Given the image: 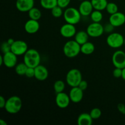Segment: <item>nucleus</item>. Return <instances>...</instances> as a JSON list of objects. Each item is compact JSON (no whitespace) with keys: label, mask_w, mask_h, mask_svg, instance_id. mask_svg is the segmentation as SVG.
<instances>
[{"label":"nucleus","mask_w":125,"mask_h":125,"mask_svg":"<svg viewBox=\"0 0 125 125\" xmlns=\"http://www.w3.org/2000/svg\"><path fill=\"white\" fill-rule=\"evenodd\" d=\"M23 56V62L28 67L35 68L40 65L41 57L37 50L33 48L29 49Z\"/></svg>","instance_id":"nucleus-1"},{"label":"nucleus","mask_w":125,"mask_h":125,"mask_svg":"<svg viewBox=\"0 0 125 125\" xmlns=\"http://www.w3.org/2000/svg\"><path fill=\"white\" fill-rule=\"evenodd\" d=\"M22 107L21 99L18 96H12L6 101L5 110L10 114H15L21 111Z\"/></svg>","instance_id":"nucleus-2"},{"label":"nucleus","mask_w":125,"mask_h":125,"mask_svg":"<svg viewBox=\"0 0 125 125\" xmlns=\"http://www.w3.org/2000/svg\"><path fill=\"white\" fill-rule=\"evenodd\" d=\"M63 54L68 58H74L81 52V45L76 40H68L63 48Z\"/></svg>","instance_id":"nucleus-3"},{"label":"nucleus","mask_w":125,"mask_h":125,"mask_svg":"<svg viewBox=\"0 0 125 125\" xmlns=\"http://www.w3.org/2000/svg\"><path fill=\"white\" fill-rule=\"evenodd\" d=\"M63 15L66 23L74 25L79 23L82 16L79 10L72 7L66 9L63 12Z\"/></svg>","instance_id":"nucleus-4"},{"label":"nucleus","mask_w":125,"mask_h":125,"mask_svg":"<svg viewBox=\"0 0 125 125\" xmlns=\"http://www.w3.org/2000/svg\"><path fill=\"white\" fill-rule=\"evenodd\" d=\"M83 80L82 73L77 68H73L68 72L66 75V82L71 87L79 85V83Z\"/></svg>","instance_id":"nucleus-5"},{"label":"nucleus","mask_w":125,"mask_h":125,"mask_svg":"<svg viewBox=\"0 0 125 125\" xmlns=\"http://www.w3.org/2000/svg\"><path fill=\"white\" fill-rule=\"evenodd\" d=\"M125 38L121 34L118 32H112L109 34L106 39L107 45L112 48L117 49L124 45Z\"/></svg>","instance_id":"nucleus-6"},{"label":"nucleus","mask_w":125,"mask_h":125,"mask_svg":"<svg viewBox=\"0 0 125 125\" xmlns=\"http://www.w3.org/2000/svg\"><path fill=\"white\" fill-rule=\"evenodd\" d=\"M86 31L89 34V37L94 38L99 37L104 32L103 26L100 23L95 22H93L88 26Z\"/></svg>","instance_id":"nucleus-7"},{"label":"nucleus","mask_w":125,"mask_h":125,"mask_svg":"<svg viewBox=\"0 0 125 125\" xmlns=\"http://www.w3.org/2000/svg\"><path fill=\"white\" fill-rule=\"evenodd\" d=\"M28 50V44L23 40H15L11 45V51L17 56L24 55Z\"/></svg>","instance_id":"nucleus-8"},{"label":"nucleus","mask_w":125,"mask_h":125,"mask_svg":"<svg viewBox=\"0 0 125 125\" xmlns=\"http://www.w3.org/2000/svg\"><path fill=\"white\" fill-rule=\"evenodd\" d=\"M112 63L116 68L123 69L125 67V52L122 50H117L112 55Z\"/></svg>","instance_id":"nucleus-9"},{"label":"nucleus","mask_w":125,"mask_h":125,"mask_svg":"<svg viewBox=\"0 0 125 125\" xmlns=\"http://www.w3.org/2000/svg\"><path fill=\"white\" fill-rule=\"evenodd\" d=\"M71 102L69 95L66 93L60 92L56 94V103L57 107L61 109H65L69 106Z\"/></svg>","instance_id":"nucleus-10"},{"label":"nucleus","mask_w":125,"mask_h":125,"mask_svg":"<svg viewBox=\"0 0 125 125\" xmlns=\"http://www.w3.org/2000/svg\"><path fill=\"white\" fill-rule=\"evenodd\" d=\"M76 32L75 25L68 23L63 24L60 29V33L61 35L65 38L69 39L74 37Z\"/></svg>","instance_id":"nucleus-11"},{"label":"nucleus","mask_w":125,"mask_h":125,"mask_svg":"<svg viewBox=\"0 0 125 125\" xmlns=\"http://www.w3.org/2000/svg\"><path fill=\"white\" fill-rule=\"evenodd\" d=\"M34 0H17L16 8L20 12H28L34 7Z\"/></svg>","instance_id":"nucleus-12"},{"label":"nucleus","mask_w":125,"mask_h":125,"mask_svg":"<svg viewBox=\"0 0 125 125\" xmlns=\"http://www.w3.org/2000/svg\"><path fill=\"white\" fill-rule=\"evenodd\" d=\"M4 65L5 67L9 68H14L17 64V56L12 51L7 52L3 54Z\"/></svg>","instance_id":"nucleus-13"},{"label":"nucleus","mask_w":125,"mask_h":125,"mask_svg":"<svg viewBox=\"0 0 125 125\" xmlns=\"http://www.w3.org/2000/svg\"><path fill=\"white\" fill-rule=\"evenodd\" d=\"M109 21L114 27L121 26L125 23V15L122 12H117L111 15Z\"/></svg>","instance_id":"nucleus-14"},{"label":"nucleus","mask_w":125,"mask_h":125,"mask_svg":"<svg viewBox=\"0 0 125 125\" xmlns=\"http://www.w3.org/2000/svg\"><path fill=\"white\" fill-rule=\"evenodd\" d=\"M78 86L72 87L69 93V96L72 102L78 103L83 100L84 92Z\"/></svg>","instance_id":"nucleus-15"},{"label":"nucleus","mask_w":125,"mask_h":125,"mask_svg":"<svg viewBox=\"0 0 125 125\" xmlns=\"http://www.w3.org/2000/svg\"><path fill=\"white\" fill-rule=\"evenodd\" d=\"M94 7L92 6L91 1H88V0H84L81 2L79 6V12L81 13L82 16L84 17H87L90 15L92 12L94 10Z\"/></svg>","instance_id":"nucleus-16"},{"label":"nucleus","mask_w":125,"mask_h":125,"mask_svg":"<svg viewBox=\"0 0 125 125\" xmlns=\"http://www.w3.org/2000/svg\"><path fill=\"white\" fill-rule=\"evenodd\" d=\"M24 30L28 34H34L37 32L40 29V24L38 20L29 19L24 24Z\"/></svg>","instance_id":"nucleus-17"},{"label":"nucleus","mask_w":125,"mask_h":125,"mask_svg":"<svg viewBox=\"0 0 125 125\" xmlns=\"http://www.w3.org/2000/svg\"><path fill=\"white\" fill-rule=\"evenodd\" d=\"M49 75L47 68L42 65H39L35 68V76L34 78L40 81L46 80Z\"/></svg>","instance_id":"nucleus-18"},{"label":"nucleus","mask_w":125,"mask_h":125,"mask_svg":"<svg viewBox=\"0 0 125 125\" xmlns=\"http://www.w3.org/2000/svg\"><path fill=\"white\" fill-rule=\"evenodd\" d=\"M93 120L90 113H82L78 116L77 123L78 125H91L93 123Z\"/></svg>","instance_id":"nucleus-19"},{"label":"nucleus","mask_w":125,"mask_h":125,"mask_svg":"<svg viewBox=\"0 0 125 125\" xmlns=\"http://www.w3.org/2000/svg\"><path fill=\"white\" fill-rule=\"evenodd\" d=\"M89 35L87 31H79L76 33L74 35V40H76L79 45H82L87 42L89 40Z\"/></svg>","instance_id":"nucleus-20"},{"label":"nucleus","mask_w":125,"mask_h":125,"mask_svg":"<svg viewBox=\"0 0 125 125\" xmlns=\"http://www.w3.org/2000/svg\"><path fill=\"white\" fill-rule=\"evenodd\" d=\"M95 47L94 44L89 41L81 45V52L85 55L92 54L95 51Z\"/></svg>","instance_id":"nucleus-21"},{"label":"nucleus","mask_w":125,"mask_h":125,"mask_svg":"<svg viewBox=\"0 0 125 125\" xmlns=\"http://www.w3.org/2000/svg\"><path fill=\"white\" fill-rule=\"evenodd\" d=\"M91 2L94 9L100 11L106 9L108 4L107 0H91Z\"/></svg>","instance_id":"nucleus-22"},{"label":"nucleus","mask_w":125,"mask_h":125,"mask_svg":"<svg viewBox=\"0 0 125 125\" xmlns=\"http://www.w3.org/2000/svg\"><path fill=\"white\" fill-rule=\"evenodd\" d=\"M40 5L45 9L51 10L57 6V0H40Z\"/></svg>","instance_id":"nucleus-23"},{"label":"nucleus","mask_w":125,"mask_h":125,"mask_svg":"<svg viewBox=\"0 0 125 125\" xmlns=\"http://www.w3.org/2000/svg\"><path fill=\"white\" fill-rule=\"evenodd\" d=\"M28 15L30 19L39 20L42 17V12L39 9L34 7L28 12Z\"/></svg>","instance_id":"nucleus-24"},{"label":"nucleus","mask_w":125,"mask_h":125,"mask_svg":"<svg viewBox=\"0 0 125 125\" xmlns=\"http://www.w3.org/2000/svg\"><path fill=\"white\" fill-rule=\"evenodd\" d=\"M90 16L92 21L93 22H95V23H100L103 18V15L101 11L95 9L94 10H93Z\"/></svg>","instance_id":"nucleus-25"},{"label":"nucleus","mask_w":125,"mask_h":125,"mask_svg":"<svg viewBox=\"0 0 125 125\" xmlns=\"http://www.w3.org/2000/svg\"><path fill=\"white\" fill-rule=\"evenodd\" d=\"M28 67L26 65V64L23 62L22 63L17 64V65L15 67V70L16 73L18 75H25L26 72Z\"/></svg>","instance_id":"nucleus-26"},{"label":"nucleus","mask_w":125,"mask_h":125,"mask_svg":"<svg viewBox=\"0 0 125 125\" xmlns=\"http://www.w3.org/2000/svg\"><path fill=\"white\" fill-rule=\"evenodd\" d=\"M53 87L56 94L62 92L65 88V84L62 80H57L54 84Z\"/></svg>","instance_id":"nucleus-27"},{"label":"nucleus","mask_w":125,"mask_h":125,"mask_svg":"<svg viewBox=\"0 0 125 125\" xmlns=\"http://www.w3.org/2000/svg\"><path fill=\"white\" fill-rule=\"evenodd\" d=\"M106 10L107 13H109L110 15H112L118 12V6L114 2H108Z\"/></svg>","instance_id":"nucleus-28"},{"label":"nucleus","mask_w":125,"mask_h":125,"mask_svg":"<svg viewBox=\"0 0 125 125\" xmlns=\"http://www.w3.org/2000/svg\"><path fill=\"white\" fill-rule=\"evenodd\" d=\"M51 10V14L55 18H60L63 15V9L59 6H56L52 8Z\"/></svg>","instance_id":"nucleus-29"},{"label":"nucleus","mask_w":125,"mask_h":125,"mask_svg":"<svg viewBox=\"0 0 125 125\" xmlns=\"http://www.w3.org/2000/svg\"><path fill=\"white\" fill-rule=\"evenodd\" d=\"M101 114H102L101 111L99 108H97V107L92 109L90 112V115L94 120L98 119L101 116Z\"/></svg>","instance_id":"nucleus-30"},{"label":"nucleus","mask_w":125,"mask_h":125,"mask_svg":"<svg viewBox=\"0 0 125 125\" xmlns=\"http://www.w3.org/2000/svg\"><path fill=\"white\" fill-rule=\"evenodd\" d=\"M1 52L3 53V54L8 52H10V51H11V45L7 41L4 42L1 44Z\"/></svg>","instance_id":"nucleus-31"},{"label":"nucleus","mask_w":125,"mask_h":125,"mask_svg":"<svg viewBox=\"0 0 125 125\" xmlns=\"http://www.w3.org/2000/svg\"><path fill=\"white\" fill-rule=\"evenodd\" d=\"M25 76L28 78H34L35 76V68L33 67H28L26 72Z\"/></svg>","instance_id":"nucleus-32"},{"label":"nucleus","mask_w":125,"mask_h":125,"mask_svg":"<svg viewBox=\"0 0 125 125\" xmlns=\"http://www.w3.org/2000/svg\"><path fill=\"white\" fill-rule=\"evenodd\" d=\"M70 2L71 0H57V6L65 9L68 7Z\"/></svg>","instance_id":"nucleus-33"},{"label":"nucleus","mask_w":125,"mask_h":125,"mask_svg":"<svg viewBox=\"0 0 125 125\" xmlns=\"http://www.w3.org/2000/svg\"><path fill=\"white\" fill-rule=\"evenodd\" d=\"M114 28L115 27L112 24L109 23L108 24H106V25L104 26V32L111 34V33L113 32V31L114 29Z\"/></svg>","instance_id":"nucleus-34"},{"label":"nucleus","mask_w":125,"mask_h":125,"mask_svg":"<svg viewBox=\"0 0 125 125\" xmlns=\"http://www.w3.org/2000/svg\"><path fill=\"white\" fill-rule=\"evenodd\" d=\"M113 76L115 78H122V68H116L113 71Z\"/></svg>","instance_id":"nucleus-35"},{"label":"nucleus","mask_w":125,"mask_h":125,"mask_svg":"<svg viewBox=\"0 0 125 125\" xmlns=\"http://www.w3.org/2000/svg\"><path fill=\"white\" fill-rule=\"evenodd\" d=\"M79 88L81 89L82 90L84 91L86 90L88 87V83L85 80H82L79 83V85H78Z\"/></svg>","instance_id":"nucleus-36"},{"label":"nucleus","mask_w":125,"mask_h":125,"mask_svg":"<svg viewBox=\"0 0 125 125\" xmlns=\"http://www.w3.org/2000/svg\"><path fill=\"white\" fill-rule=\"evenodd\" d=\"M117 109L120 113H122V114H125V105L124 104H118V106H117Z\"/></svg>","instance_id":"nucleus-37"},{"label":"nucleus","mask_w":125,"mask_h":125,"mask_svg":"<svg viewBox=\"0 0 125 125\" xmlns=\"http://www.w3.org/2000/svg\"><path fill=\"white\" fill-rule=\"evenodd\" d=\"M6 101H7V100H6L5 98L3 97V96H0V108H4Z\"/></svg>","instance_id":"nucleus-38"},{"label":"nucleus","mask_w":125,"mask_h":125,"mask_svg":"<svg viewBox=\"0 0 125 125\" xmlns=\"http://www.w3.org/2000/svg\"><path fill=\"white\" fill-rule=\"evenodd\" d=\"M15 41V40L13 39H12V38H10V39H9L8 40H7V42H8L9 43L10 45H12V44H13V43H14Z\"/></svg>","instance_id":"nucleus-39"},{"label":"nucleus","mask_w":125,"mask_h":125,"mask_svg":"<svg viewBox=\"0 0 125 125\" xmlns=\"http://www.w3.org/2000/svg\"><path fill=\"white\" fill-rule=\"evenodd\" d=\"M122 78L125 81V67L122 69Z\"/></svg>","instance_id":"nucleus-40"},{"label":"nucleus","mask_w":125,"mask_h":125,"mask_svg":"<svg viewBox=\"0 0 125 125\" xmlns=\"http://www.w3.org/2000/svg\"><path fill=\"white\" fill-rule=\"evenodd\" d=\"M4 64V59L3 56H0V65Z\"/></svg>","instance_id":"nucleus-41"},{"label":"nucleus","mask_w":125,"mask_h":125,"mask_svg":"<svg viewBox=\"0 0 125 125\" xmlns=\"http://www.w3.org/2000/svg\"><path fill=\"white\" fill-rule=\"evenodd\" d=\"M0 124H1V125H7V123L4 120L1 119L0 120Z\"/></svg>","instance_id":"nucleus-42"},{"label":"nucleus","mask_w":125,"mask_h":125,"mask_svg":"<svg viewBox=\"0 0 125 125\" xmlns=\"http://www.w3.org/2000/svg\"><path fill=\"white\" fill-rule=\"evenodd\" d=\"M124 45H125V40H124Z\"/></svg>","instance_id":"nucleus-43"},{"label":"nucleus","mask_w":125,"mask_h":125,"mask_svg":"<svg viewBox=\"0 0 125 125\" xmlns=\"http://www.w3.org/2000/svg\"><path fill=\"white\" fill-rule=\"evenodd\" d=\"M78 1H84V0H78Z\"/></svg>","instance_id":"nucleus-44"}]
</instances>
